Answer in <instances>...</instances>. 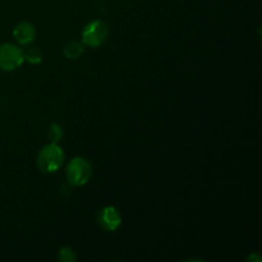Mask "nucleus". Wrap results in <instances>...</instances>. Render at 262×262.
Wrapping results in <instances>:
<instances>
[{"instance_id":"nucleus-1","label":"nucleus","mask_w":262,"mask_h":262,"mask_svg":"<svg viewBox=\"0 0 262 262\" xmlns=\"http://www.w3.org/2000/svg\"><path fill=\"white\" fill-rule=\"evenodd\" d=\"M64 163V151L58 143L43 146L37 155V165L42 173H54Z\"/></svg>"},{"instance_id":"nucleus-2","label":"nucleus","mask_w":262,"mask_h":262,"mask_svg":"<svg viewBox=\"0 0 262 262\" xmlns=\"http://www.w3.org/2000/svg\"><path fill=\"white\" fill-rule=\"evenodd\" d=\"M92 166L87 159L78 156L69 161L67 166V178L72 186H84L91 179Z\"/></svg>"},{"instance_id":"nucleus-3","label":"nucleus","mask_w":262,"mask_h":262,"mask_svg":"<svg viewBox=\"0 0 262 262\" xmlns=\"http://www.w3.org/2000/svg\"><path fill=\"white\" fill-rule=\"evenodd\" d=\"M109 36V27L101 19H95L84 26L82 31V41L90 48H97L106 41Z\"/></svg>"},{"instance_id":"nucleus-4","label":"nucleus","mask_w":262,"mask_h":262,"mask_svg":"<svg viewBox=\"0 0 262 262\" xmlns=\"http://www.w3.org/2000/svg\"><path fill=\"white\" fill-rule=\"evenodd\" d=\"M25 61V54L13 43L0 45V69L12 72L19 68Z\"/></svg>"},{"instance_id":"nucleus-5","label":"nucleus","mask_w":262,"mask_h":262,"mask_svg":"<svg viewBox=\"0 0 262 262\" xmlns=\"http://www.w3.org/2000/svg\"><path fill=\"white\" fill-rule=\"evenodd\" d=\"M97 220L102 229L107 230V232H114L117 228H119L120 223H122V216L114 206H106L100 210Z\"/></svg>"},{"instance_id":"nucleus-6","label":"nucleus","mask_w":262,"mask_h":262,"mask_svg":"<svg viewBox=\"0 0 262 262\" xmlns=\"http://www.w3.org/2000/svg\"><path fill=\"white\" fill-rule=\"evenodd\" d=\"M13 36L20 45H28L36 38V30L33 25L27 20L19 22L13 30Z\"/></svg>"},{"instance_id":"nucleus-7","label":"nucleus","mask_w":262,"mask_h":262,"mask_svg":"<svg viewBox=\"0 0 262 262\" xmlns=\"http://www.w3.org/2000/svg\"><path fill=\"white\" fill-rule=\"evenodd\" d=\"M84 48L81 42L78 41H69L63 49L64 56L68 59H78L81 58L82 54H83Z\"/></svg>"},{"instance_id":"nucleus-8","label":"nucleus","mask_w":262,"mask_h":262,"mask_svg":"<svg viewBox=\"0 0 262 262\" xmlns=\"http://www.w3.org/2000/svg\"><path fill=\"white\" fill-rule=\"evenodd\" d=\"M48 137L51 143H58L61 140V137H63V128H61V125L58 124V123H53L50 128H49Z\"/></svg>"},{"instance_id":"nucleus-9","label":"nucleus","mask_w":262,"mask_h":262,"mask_svg":"<svg viewBox=\"0 0 262 262\" xmlns=\"http://www.w3.org/2000/svg\"><path fill=\"white\" fill-rule=\"evenodd\" d=\"M42 58H43L42 51L37 48H31L30 50L25 54V59H27V61H30L31 64L41 63Z\"/></svg>"},{"instance_id":"nucleus-10","label":"nucleus","mask_w":262,"mask_h":262,"mask_svg":"<svg viewBox=\"0 0 262 262\" xmlns=\"http://www.w3.org/2000/svg\"><path fill=\"white\" fill-rule=\"evenodd\" d=\"M76 253L72 248L69 247H63L60 251H59L58 260L61 262H73L76 261Z\"/></svg>"}]
</instances>
